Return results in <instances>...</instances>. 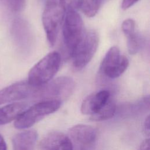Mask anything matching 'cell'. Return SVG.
Wrapping results in <instances>:
<instances>
[{"label": "cell", "instance_id": "obj_1", "mask_svg": "<svg viewBox=\"0 0 150 150\" xmlns=\"http://www.w3.org/2000/svg\"><path fill=\"white\" fill-rule=\"evenodd\" d=\"M61 64L59 53L53 51L37 62L28 73V81L35 86L44 85L52 80L58 71Z\"/></svg>", "mask_w": 150, "mask_h": 150}, {"label": "cell", "instance_id": "obj_2", "mask_svg": "<svg viewBox=\"0 0 150 150\" xmlns=\"http://www.w3.org/2000/svg\"><path fill=\"white\" fill-rule=\"evenodd\" d=\"M65 10L59 0H48L42 15V21L47 41L53 46L63 23Z\"/></svg>", "mask_w": 150, "mask_h": 150}, {"label": "cell", "instance_id": "obj_3", "mask_svg": "<svg viewBox=\"0 0 150 150\" xmlns=\"http://www.w3.org/2000/svg\"><path fill=\"white\" fill-rule=\"evenodd\" d=\"M99 43V36L95 30L84 32L71 53L74 67L81 70L85 67L95 54Z\"/></svg>", "mask_w": 150, "mask_h": 150}, {"label": "cell", "instance_id": "obj_4", "mask_svg": "<svg viewBox=\"0 0 150 150\" xmlns=\"http://www.w3.org/2000/svg\"><path fill=\"white\" fill-rule=\"evenodd\" d=\"M61 102L58 100H43L26 109L15 120L14 126L17 129H26L32 127L42 118L57 111Z\"/></svg>", "mask_w": 150, "mask_h": 150}, {"label": "cell", "instance_id": "obj_5", "mask_svg": "<svg viewBox=\"0 0 150 150\" xmlns=\"http://www.w3.org/2000/svg\"><path fill=\"white\" fill-rule=\"evenodd\" d=\"M74 87L75 83L71 78L59 77L40 86L35 98L40 101L58 100L62 102L70 97Z\"/></svg>", "mask_w": 150, "mask_h": 150}, {"label": "cell", "instance_id": "obj_6", "mask_svg": "<svg viewBox=\"0 0 150 150\" xmlns=\"http://www.w3.org/2000/svg\"><path fill=\"white\" fill-rule=\"evenodd\" d=\"M84 32L83 22L80 15L74 10L66 11L62 23V34L64 45L70 54Z\"/></svg>", "mask_w": 150, "mask_h": 150}, {"label": "cell", "instance_id": "obj_7", "mask_svg": "<svg viewBox=\"0 0 150 150\" xmlns=\"http://www.w3.org/2000/svg\"><path fill=\"white\" fill-rule=\"evenodd\" d=\"M129 61L127 57L121 55L117 46H112L104 56L100 67V72L108 79L120 77L127 69Z\"/></svg>", "mask_w": 150, "mask_h": 150}, {"label": "cell", "instance_id": "obj_8", "mask_svg": "<svg viewBox=\"0 0 150 150\" xmlns=\"http://www.w3.org/2000/svg\"><path fill=\"white\" fill-rule=\"evenodd\" d=\"M39 87L30 84L28 80L13 83L0 90V105L29 98H35Z\"/></svg>", "mask_w": 150, "mask_h": 150}, {"label": "cell", "instance_id": "obj_9", "mask_svg": "<svg viewBox=\"0 0 150 150\" xmlns=\"http://www.w3.org/2000/svg\"><path fill=\"white\" fill-rule=\"evenodd\" d=\"M70 139L81 148H86L96 142L97 132L95 128L86 124H77L70 128Z\"/></svg>", "mask_w": 150, "mask_h": 150}, {"label": "cell", "instance_id": "obj_10", "mask_svg": "<svg viewBox=\"0 0 150 150\" xmlns=\"http://www.w3.org/2000/svg\"><path fill=\"white\" fill-rule=\"evenodd\" d=\"M39 146L40 150H73L70 138L59 131L48 132L40 141Z\"/></svg>", "mask_w": 150, "mask_h": 150}, {"label": "cell", "instance_id": "obj_11", "mask_svg": "<svg viewBox=\"0 0 150 150\" xmlns=\"http://www.w3.org/2000/svg\"><path fill=\"white\" fill-rule=\"evenodd\" d=\"M110 98V93L103 90L87 96L81 105V112L84 115H93L102 108Z\"/></svg>", "mask_w": 150, "mask_h": 150}, {"label": "cell", "instance_id": "obj_12", "mask_svg": "<svg viewBox=\"0 0 150 150\" xmlns=\"http://www.w3.org/2000/svg\"><path fill=\"white\" fill-rule=\"evenodd\" d=\"M12 30L18 45L23 49H28L32 44V35L28 23L23 19H17L13 23Z\"/></svg>", "mask_w": 150, "mask_h": 150}, {"label": "cell", "instance_id": "obj_13", "mask_svg": "<svg viewBox=\"0 0 150 150\" xmlns=\"http://www.w3.org/2000/svg\"><path fill=\"white\" fill-rule=\"evenodd\" d=\"M37 138L38 134L34 130L19 132L12 138V150H35Z\"/></svg>", "mask_w": 150, "mask_h": 150}, {"label": "cell", "instance_id": "obj_14", "mask_svg": "<svg viewBox=\"0 0 150 150\" xmlns=\"http://www.w3.org/2000/svg\"><path fill=\"white\" fill-rule=\"evenodd\" d=\"M25 103L15 102L0 107V125L15 120L26 109Z\"/></svg>", "mask_w": 150, "mask_h": 150}, {"label": "cell", "instance_id": "obj_15", "mask_svg": "<svg viewBox=\"0 0 150 150\" xmlns=\"http://www.w3.org/2000/svg\"><path fill=\"white\" fill-rule=\"evenodd\" d=\"M115 110L116 105L115 103L110 98L102 108L96 113L90 116V120L95 121H101L110 119L114 116Z\"/></svg>", "mask_w": 150, "mask_h": 150}, {"label": "cell", "instance_id": "obj_16", "mask_svg": "<svg viewBox=\"0 0 150 150\" xmlns=\"http://www.w3.org/2000/svg\"><path fill=\"white\" fill-rule=\"evenodd\" d=\"M127 40V48L131 54H135L141 49L142 46V39L140 35L135 30L125 35Z\"/></svg>", "mask_w": 150, "mask_h": 150}, {"label": "cell", "instance_id": "obj_17", "mask_svg": "<svg viewBox=\"0 0 150 150\" xmlns=\"http://www.w3.org/2000/svg\"><path fill=\"white\" fill-rule=\"evenodd\" d=\"M103 0H82L80 7L87 17H93L98 12Z\"/></svg>", "mask_w": 150, "mask_h": 150}, {"label": "cell", "instance_id": "obj_18", "mask_svg": "<svg viewBox=\"0 0 150 150\" xmlns=\"http://www.w3.org/2000/svg\"><path fill=\"white\" fill-rule=\"evenodd\" d=\"M7 8L13 12H19L24 8L26 0H1Z\"/></svg>", "mask_w": 150, "mask_h": 150}, {"label": "cell", "instance_id": "obj_19", "mask_svg": "<svg viewBox=\"0 0 150 150\" xmlns=\"http://www.w3.org/2000/svg\"><path fill=\"white\" fill-rule=\"evenodd\" d=\"M82 0H59V3L64 8L65 11L74 10L80 7Z\"/></svg>", "mask_w": 150, "mask_h": 150}, {"label": "cell", "instance_id": "obj_20", "mask_svg": "<svg viewBox=\"0 0 150 150\" xmlns=\"http://www.w3.org/2000/svg\"><path fill=\"white\" fill-rule=\"evenodd\" d=\"M139 0H122L121 4V8L123 10H126L133 6Z\"/></svg>", "mask_w": 150, "mask_h": 150}, {"label": "cell", "instance_id": "obj_21", "mask_svg": "<svg viewBox=\"0 0 150 150\" xmlns=\"http://www.w3.org/2000/svg\"><path fill=\"white\" fill-rule=\"evenodd\" d=\"M137 150H149V139L147 138L144 140Z\"/></svg>", "mask_w": 150, "mask_h": 150}, {"label": "cell", "instance_id": "obj_22", "mask_svg": "<svg viewBox=\"0 0 150 150\" xmlns=\"http://www.w3.org/2000/svg\"><path fill=\"white\" fill-rule=\"evenodd\" d=\"M144 129L145 133L147 136L149 135V115H148L145 119L144 123Z\"/></svg>", "mask_w": 150, "mask_h": 150}, {"label": "cell", "instance_id": "obj_23", "mask_svg": "<svg viewBox=\"0 0 150 150\" xmlns=\"http://www.w3.org/2000/svg\"><path fill=\"white\" fill-rule=\"evenodd\" d=\"M0 150H7V146L4 137L0 134Z\"/></svg>", "mask_w": 150, "mask_h": 150}]
</instances>
